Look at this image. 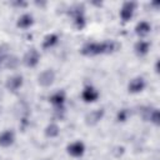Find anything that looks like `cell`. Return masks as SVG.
<instances>
[{
	"mask_svg": "<svg viewBox=\"0 0 160 160\" xmlns=\"http://www.w3.org/2000/svg\"><path fill=\"white\" fill-rule=\"evenodd\" d=\"M55 80V72L51 70V69H46L44 70L42 72H40V75L38 76V82L39 85L44 86V88H48L50 86Z\"/></svg>",
	"mask_w": 160,
	"mask_h": 160,
	"instance_id": "5b68a950",
	"label": "cell"
},
{
	"mask_svg": "<svg viewBox=\"0 0 160 160\" xmlns=\"http://www.w3.org/2000/svg\"><path fill=\"white\" fill-rule=\"evenodd\" d=\"M60 134V128L56 124H49L45 129V135L48 138H56Z\"/></svg>",
	"mask_w": 160,
	"mask_h": 160,
	"instance_id": "ac0fdd59",
	"label": "cell"
},
{
	"mask_svg": "<svg viewBox=\"0 0 160 160\" xmlns=\"http://www.w3.org/2000/svg\"><path fill=\"white\" fill-rule=\"evenodd\" d=\"M102 115H104V110H101V109L100 110H94V111L89 112L85 116V121H86L88 125H95L101 120Z\"/></svg>",
	"mask_w": 160,
	"mask_h": 160,
	"instance_id": "4fadbf2b",
	"label": "cell"
},
{
	"mask_svg": "<svg viewBox=\"0 0 160 160\" xmlns=\"http://www.w3.org/2000/svg\"><path fill=\"white\" fill-rule=\"evenodd\" d=\"M134 49H135V52H136L139 56H144V55H146V54L149 52V50H150V42H149V41H145V40H139V41L135 44Z\"/></svg>",
	"mask_w": 160,
	"mask_h": 160,
	"instance_id": "9a60e30c",
	"label": "cell"
},
{
	"mask_svg": "<svg viewBox=\"0 0 160 160\" xmlns=\"http://www.w3.org/2000/svg\"><path fill=\"white\" fill-rule=\"evenodd\" d=\"M58 40H59V38H58L56 34H49V35H46V36L44 38L42 48H44V49H50V48H52V46L58 42Z\"/></svg>",
	"mask_w": 160,
	"mask_h": 160,
	"instance_id": "e0dca14e",
	"label": "cell"
},
{
	"mask_svg": "<svg viewBox=\"0 0 160 160\" xmlns=\"http://www.w3.org/2000/svg\"><path fill=\"white\" fill-rule=\"evenodd\" d=\"M15 141V134L12 130H4L0 132V146L1 148H9Z\"/></svg>",
	"mask_w": 160,
	"mask_h": 160,
	"instance_id": "30bf717a",
	"label": "cell"
},
{
	"mask_svg": "<svg viewBox=\"0 0 160 160\" xmlns=\"http://www.w3.org/2000/svg\"><path fill=\"white\" fill-rule=\"evenodd\" d=\"M99 95H100L99 91L94 86H91V85L85 86L82 92H81V98H82V100L85 102H94V101H96L99 99Z\"/></svg>",
	"mask_w": 160,
	"mask_h": 160,
	"instance_id": "9c48e42d",
	"label": "cell"
},
{
	"mask_svg": "<svg viewBox=\"0 0 160 160\" xmlns=\"http://www.w3.org/2000/svg\"><path fill=\"white\" fill-rule=\"evenodd\" d=\"M32 22H34V19H32V16H31L30 14H22V15L18 19L16 25H18V28H20V29H29V28L32 25Z\"/></svg>",
	"mask_w": 160,
	"mask_h": 160,
	"instance_id": "2e32d148",
	"label": "cell"
},
{
	"mask_svg": "<svg viewBox=\"0 0 160 160\" xmlns=\"http://www.w3.org/2000/svg\"><path fill=\"white\" fill-rule=\"evenodd\" d=\"M129 110L128 109H122L118 112V121H126L129 118Z\"/></svg>",
	"mask_w": 160,
	"mask_h": 160,
	"instance_id": "d6986e66",
	"label": "cell"
},
{
	"mask_svg": "<svg viewBox=\"0 0 160 160\" xmlns=\"http://www.w3.org/2000/svg\"><path fill=\"white\" fill-rule=\"evenodd\" d=\"M39 60H40V54L36 49H30L25 55H24V64L28 66V68H35L38 64H39Z\"/></svg>",
	"mask_w": 160,
	"mask_h": 160,
	"instance_id": "277c9868",
	"label": "cell"
},
{
	"mask_svg": "<svg viewBox=\"0 0 160 160\" xmlns=\"http://www.w3.org/2000/svg\"><path fill=\"white\" fill-rule=\"evenodd\" d=\"M142 119L145 121H150L155 125L159 124V120H160V115H159V110L156 108H144L142 110Z\"/></svg>",
	"mask_w": 160,
	"mask_h": 160,
	"instance_id": "8992f818",
	"label": "cell"
},
{
	"mask_svg": "<svg viewBox=\"0 0 160 160\" xmlns=\"http://www.w3.org/2000/svg\"><path fill=\"white\" fill-rule=\"evenodd\" d=\"M70 15L72 16L74 19V22H75V26L78 29H82L86 24L85 21V16H84V11H82V8L80 6H75L70 10Z\"/></svg>",
	"mask_w": 160,
	"mask_h": 160,
	"instance_id": "3957f363",
	"label": "cell"
},
{
	"mask_svg": "<svg viewBox=\"0 0 160 160\" xmlns=\"http://www.w3.org/2000/svg\"><path fill=\"white\" fill-rule=\"evenodd\" d=\"M118 45L114 41H102V42H88L82 46L81 54L85 56H96L101 54H110L115 51Z\"/></svg>",
	"mask_w": 160,
	"mask_h": 160,
	"instance_id": "6da1fadb",
	"label": "cell"
},
{
	"mask_svg": "<svg viewBox=\"0 0 160 160\" xmlns=\"http://www.w3.org/2000/svg\"><path fill=\"white\" fill-rule=\"evenodd\" d=\"M66 150H68L69 155H71L72 158H80L85 152V145L82 141H74L68 145Z\"/></svg>",
	"mask_w": 160,
	"mask_h": 160,
	"instance_id": "52a82bcc",
	"label": "cell"
},
{
	"mask_svg": "<svg viewBox=\"0 0 160 160\" xmlns=\"http://www.w3.org/2000/svg\"><path fill=\"white\" fill-rule=\"evenodd\" d=\"M151 30V25L148 22V21H140L136 24L135 26V34L138 36H146Z\"/></svg>",
	"mask_w": 160,
	"mask_h": 160,
	"instance_id": "5bb4252c",
	"label": "cell"
},
{
	"mask_svg": "<svg viewBox=\"0 0 160 160\" xmlns=\"http://www.w3.org/2000/svg\"><path fill=\"white\" fill-rule=\"evenodd\" d=\"M22 81H24V79H22L21 75H14V76H11V78L8 79V81H6V89L9 91H18L21 88Z\"/></svg>",
	"mask_w": 160,
	"mask_h": 160,
	"instance_id": "8fae6325",
	"label": "cell"
},
{
	"mask_svg": "<svg viewBox=\"0 0 160 160\" xmlns=\"http://www.w3.org/2000/svg\"><path fill=\"white\" fill-rule=\"evenodd\" d=\"M136 10V2L134 1H126L122 4L121 9H120V18L122 21H129L132 16H134V12Z\"/></svg>",
	"mask_w": 160,
	"mask_h": 160,
	"instance_id": "7a4b0ae2",
	"label": "cell"
},
{
	"mask_svg": "<svg viewBox=\"0 0 160 160\" xmlns=\"http://www.w3.org/2000/svg\"><path fill=\"white\" fill-rule=\"evenodd\" d=\"M49 100H50V102H51L54 106H56V108H62V105H64V102H65V100H66V95H65L64 91L60 90V91H56V92H54L52 95H50Z\"/></svg>",
	"mask_w": 160,
	"mask_h": 160,
	"instance_id": "7c38bea8",
	"label": "cell"
},
{
	"mask_svg": "<svg viewBox=\"0 0 160 160\" xmlns=\"http://www.w3.org/2000/svg\"><path fill=\"white\" fill-rule=\"evenodd\" d=\"M145 86H146V82H145L144 78L138 76V78H134V79L129 82L128 90H129V92H131V94H138V92H141V91L145 89Z\"/></svg>",
	"mask_w": 160,
	"mask_h": 160,
	"instance_id": "ba28073f",
	"label": "cell"
},
{
	"mask_svg": "<svg viewBox=\"0 0 160 160\" xmlns=\"http://www.w3.org/2000/svg\"><path fill=\"white\" fill-rule=\"evenodd\" d=\"M2 59H4V56L0 54V64H1V61H2Z\"/></svg>",
	"mask_w": 160,
	"mask_h": 160,
	"instance_id": "ffe728a7",
	"label": "cell"
}]
</instances>
